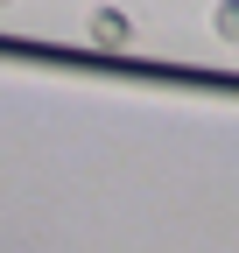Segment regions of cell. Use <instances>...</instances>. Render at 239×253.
Wrapping results in <instances>:
<instances>
[{
	"mask_svg": "<svg viewBox=\"0 0 239 253\" xmlns=\"http://www.w3.org/2000/svg\"><path fill=\"white\" fill-rule=\"evenodd\" d=\"M211 36L218 42H239V0H218V7H211Z\"/></svg>",
	"mask_w": 239,
	"mask_h": 253,
	"instance_id": "cell-2",
	"label": "cell"
},
{
	"mask_svg": "<svg viewBox=\"0 0 239 253\" xmlns=\"http://www.w3.org/2000/svg\"><path fill=\"white\" fill-rule=\"evenodd\" d=\"M84 36H92L99 49H120V42H127V36H134V21H127V14H120V7H99L92 21H84Z\"/></svg>",
	"mask_w": 239,
	"mask_h": 253,
	"instance_id": "cell-1",
	"label": "cell"
}]
</instances>
